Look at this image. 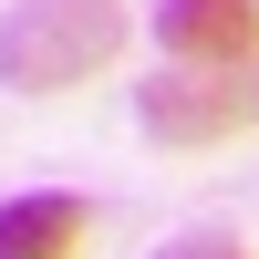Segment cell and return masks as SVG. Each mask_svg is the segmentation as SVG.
Instances as JSON below:
<instances>
[{"label": "cell", "instance_id": "1", "mask_svg": "<svg viewBox=\"0 0 259 259\" xmlns=\"http://www.w3.org/2000/svg\"><path fill=\"white\" fill-rule=\"evenodd\" d=\"M124 52V0H11L0 11V83L11 94H73Z\"/></svg>", "mask_w": 259, "mask_h": 259}, {"label": "cell", "instance_id": "2", "mask_svg": "<svg viewBox=\"0 0 259 259\" xmlns=\"http://www.w3.org/2000/svg\"><path fill=\"white\" fill-rule=\"evenodd\" d=\"M135 124L156 145H228V135H249V124H259V52L187 62V73L135 83Z\"/></svg>", "mask_w": 259, "mask_h": 259}, {"label": "cell", "instance_id": "3", "mask_svg": "<svg viewBox=\"0 0 259 259\" xmlns=\"http://www.w3.org/2000/svg\"><path fill=\"white\" fill-rule=\"evenodd\" d=\"M156 41L177 62H239L259 52V0H156Z\"/></svg>", "mask_w": 259, "mask_h": 259}, {"label": "cell", "instance_id": "4", "mask_svg": "<svg viewBox=\"0 0 259 259\" xmlns=\"http://www.w3.org/2000/svg\"><path fill=\"white\" fill-rule=\"evenodd\" d=\"M94 239V207L83 197H0V259H73Z\"/></svg>", "mask_w": 259, "mask_h": 259}, {"label": "cell", "instance_id": "5", "mask_svg": "<svg viewBox=\"0 0 259 259\" xmlns=\"http://www.w3.org/2000/svg\"><path fill=\"white\" fill-rule=\"evenodd\" d=\"M156 259H249V249L228 239V228H187V239H166Z\"/></svg>", "mask_w": 259, "mask_h": 259}]
</instances>
